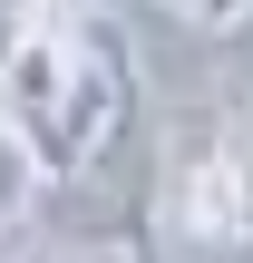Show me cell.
Instances as JSON below:
<instances>
[{
  "instance_id": "6da1fadb",
  "label": "cell",
  "mask_w": 253,
  "mask_h": 263,
  "mask_svg": "<svg viewBox=\"0 0 253 263\" xmlns=\"http://www.w3.org/2000/svg\"><path fill=\"white\" fill-rule=\"evenodd\" d=\"M127 39L98 10H39V29L0 59V127L29 146L39 176H88L127 137Z\"/></svg>"
},
{
  "instance_id": "7a4b0ae2",
  "label": "cell",
  "mask_w": 253,
  "mask_h": 263,
  "mask_svg": "<svg viewBox=\"0 0 253 263\" xmlns=\"http://www.w3.org/2000/svg\"><path fill=\"white\" fill-rule=\"evenodd\" d=\"M29 185H39V166H29V146H20V137L0 127V234H10V224L29 215Z\"/></svg>"
},
{
  "instance_id": "3957f363",
  "label": "cell",
  "mask_w": 253,
  "mask_h": 263,
  "mask_svg": "<svg viewBox=\"0 0 253 263\" xmlns=\"http://www.w3.org/2000/svg\"><path fill=\"white\" fill-rule=\"evenodd\" d=\"M166 20H185V29H244L253 20V0H156Z\"/></svg>"
},
{
  "instance_id": "277c9868",
  "label": "cell",
  "mask_w": 253,
  "mask_h": 263,
  "mask_svg": "<svg viewBox=\"0 0 253 263\" xmlns=\"http://www.w3.org/2000/svg\"><path fill=\"white\" fill-rule=\"evenodd\" d=\"M39 10H59V0H0V59H10V49L39 29Z\"/></svg>"
},
{
  "instance_id": "5b68a950",
  "label": "cell",
  "mask_w": 253,
  "mask_h": 263,
  "mask_svg": "<svg viewBox=\"0 0 253 263\" xmlns=\"http://www.w3.org/2000/svg\"><path fill=\"white\" fill-rule=\"evenodd\" d=\"M234 263H253V234H244V244H234Z\"/></svg>"
},
{
  "instance_id": "8992f818",
  "label": "cell",
  "mask_w": 253,
  "mask_h": 263,
  "mask_svg": "<svg viewBox=\"0 0 253 263\" xmlns=\"http://www.w3.org/2000/svg\"><path fill=\"white\" fill-rule=\"evenodd\" d=\"M59 10H98V0H59Z\"/></svg>"
}]
</instances>
